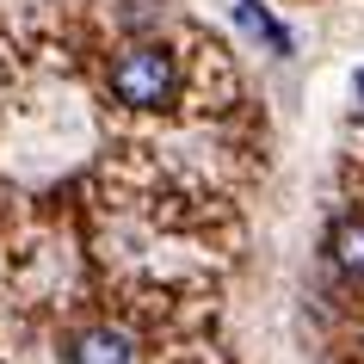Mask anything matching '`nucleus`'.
I'll return each mask as SVG.
<instances>
[{"instance_id": "1", "label": "nucleus", "mask_w": 364, "mask_h": 364, "mask_svg": "<svg viewBox=\"0 0 364 364\" xmlns=\"http://www.w3.org/2000/svg\"><path fill=\"white\" fill-rule=\"evenodd\" d=\"M173 87H179V68H173V56L161 43H136V50H124V56L112 62V93L124 99V105H136V112L167 105Z\"/></svg>"}, {"instance_id": "2", "label": "nucleus", "mask_w": 364, "mask_h": 364, "mask_svg": "<svg viewBox=\"0 0 364 364\" xmlns=\"http://www.w3.org/2000/svg\"><path fill=\"white\" fill-rule=\"evenodd\" d=\"M68 364H136V340L124 327H80L68 340Z\"/></svg>"}, {"instance_id": "3", "label": "nucleus", "mask_w": 364, "mask_h": 364, "mask_svg": "<svg viewBox=\"0 0 364 364\" xmlns=\"http://www.w3.org/2000/svg\"><path fill=\"white\" fill-rule=\"evenodd\" d=\"M235 19H241V31H253V38H266L272 50H278V56L290 50V31H284L278 19H272V13L259 6V0H235Z\"/></svg>"}, {"instance_id": "4", "label": "nucleus", "mask_w": 364, "mask_h": 364, "mask_svg": "<svg viewBox=\"0 0 364 364\" xmlns=\"http://www.w3.org/2000/svg\"><path fill=\"white\" fill-rule=\"evenodd\" d=\"M333 259L364 278V223H340V229H333Z\"/></svg>"}, {"instance_id": "5", "label": "nucleus", "mask_w": 364, "mask_h": 364, "mask_svg": "<svg viewBox=\"0 0 364 364\" xmlns=\"http://www.w3.org/2000/svg\"><path fill=\"white\" fill-rule=\"evenodd\" d=\"M358 99H364V75H358Z\"/></svg>"}]
</instances>
